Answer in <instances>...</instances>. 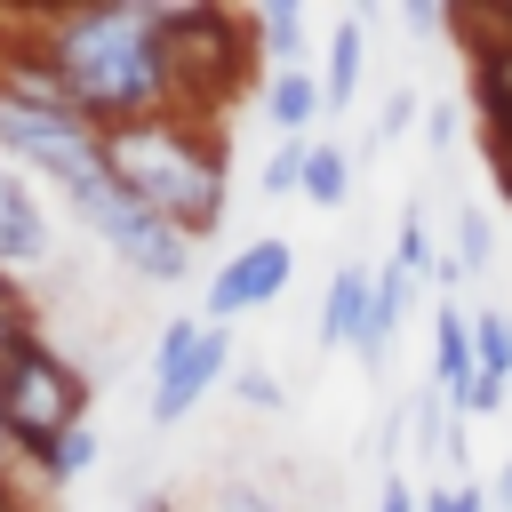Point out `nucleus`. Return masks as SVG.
I'll list each match as a JSON object with an SVG mask.
<instances>
[{"label": "nucleus", "instance_id": "nucleus-1", "mask_svg": "<svg viewBox=\"0 0 512 512\" xmlns=\"http://www.w3.org/2000/svg\"><path fill=\"white\" fill-rule=\"evenodd\" d=\"M24 40L88 128H128V120L176 112V80L160 64V0L48 8V16H24Z\"/></svg>", "mask_w": 512, "mask_h": 512}, {"label": "nucleus", "instance_id": "nucleus-2", "mask_svg": "<svg viewBox=\"0 0 512 512\" xmlns=\"http://www.w3.org/2000/svg\"><path fill=\"white\" fill-rule=\"evenodd\" d=\"M104 168L112 184L168 216L192 248L224 224L232 208V152L216 136V120H184V112H160V120H128V128H104Z\"/></svg>", "mask_w": 512, "mask_h": 512}, {"label": "nucleus", "instance_id": "nucleus-3", "mask_svg": "<svg viewBox=\"0 0 512 512\" xmlns=\"http://www.w3.org/2000/svg\"><path fill=\"white\" fill-rule=\"evenodd\" d=\"M160 64L176 80V112L184 120H216L248 80H256V24L232 8H160Z\"/></svg>", "mask_w": 512, "mask_h": 512}, {"label": "nucleus", "instance_id": "nucleus-4", "mask_svg": "<svg viewBox=\"0 0 512 512\" xmlns=\"http://www.w3.org/2000/svg\"><path fill=\"white\" fill-rule=\"evenodd\" d=\"M0 416H8V448H16V464H40L64 432L88 424V376L40 336V344H24V352L0 368Z\"/></svg>", "mask_w": 512, "mask_h": 512}, {"label": "nucleus", "instance_id": "nucleus-5", "mask_svg": "<svg viewBox=\"0 0 512 512\" xmlns=\"http://www.w3.org/2000/svg\"><path fill=\"white\" fill-rule=\"evenodd\" d=\"M88 232L136 272V280H152V288H176V280H192V240L168 224V216H152V208H136L128 192H112L96 216H88Z\"/></svg>", "mask_w": 512, "mask_h": 512}, {"label": "nucleus", "instance_id": "nucleus-6", "mask_svg": "<svg viewBox=\"0 0 512 512\" xmlns=\"http://www.w3.org/2000/svg\"><path fill=\"white\" fill-rule=\"evenodd\" d=\"M288 280H296V248H288L280 232H264V240H248L240 256L216 264V280H208V296H200V320H208V328H232L240 312L280 304Z\"/></svg>", "mask_w": 512, "mask_h": 512}, {"label": "nucleus", "instance_id": "nucleus-7", "mask_svg": "<svg viewBox=\"0 0 512 512\" xmlns=\"http://www.w3.org/2000/svg\"><path fill=\"white\" fill-rule=\"evenodd\" d=\"M56 264V224L32 192V176H16L0 160V280H32Z\"/></svg>", "mask_w": 512, "mask_h": 512}, {"label": "nucleus", "instance_id": "nucleus-8", "mask_svg": "<svg viewBox=\"0 0 512 512\" xmlns=\"http://www.w3.org/2000/svg\"><path fill=\"white\" fill-rule=\"evenodd\" d=\"M232 368H240V360H232V328H208V336H200L176 368H160V376H152L144 416H152V424H184V416H192V408H200V400H208Z\"/></svg>", "mask_w": 512, "mask_h": 512}, {"label": "nucleus", "instance_id": "nucleus-9", "mask_svg": "<svg viewBox=\"0 0 512 512\" xmlns=\"http://www.w3.org/2000/svg\"><path fill=\"white\" fill-rule=\"evenodd\" d=\"M472 376H480V360H472V312H464L456 296H440V304H432V392H440L448 408H464Z\"/></svg>", "mask_w": 512, "mask_h": 512}, {"label": "nucleus", "instance_id": "nucleus-10", "mask_svg": "<svg viewBox=\"0 0 512 512\" xmlns=\"http://www.w3.org/2000/svg\"><path fill=\"white\" fill-rule=\"evenodd\" d=\"M368 296H376V264H336L328 272V296H320V328H312V344L320 352H352V336H360V320H368Z\"/></svg>", "mask_w": 512, "mask_h": 512}, {"label": "nucleus", "instance_id": "nucleus-11", "mask_svg": "<svg viewBox=\"0 0 512 512\" xmlns=\"http://www.w3.org/2000/svg\"><path fill=\"white\" fill-rule=\"evenodd\" d=\"M360 80H368V32H360V16H336L328 24V64H320V112L336 120L360 96Z\"/></svg>", "mask_w": 512, "mask_h": 512}, {"label": "nucleus", "instance_id": "nucleus-12", "mask_svg": "<svg viewBox=\"0 0 512 512\" xmlns=\"http://www.w3.org/2000/svg\"><path fill=\"white\" fill-rule=\"evenodd\" d=\"M408 296H416V280L392 272V264H376V296H368V320H360V336H352V352H360L368 368H384V352H392V336H400V320H408Z\"/></svg>", "mask_w": 512, "mask_h": 512}, {"label": "nucleus", "instance_id": "nucleus-13", "mask_svg": "<svg viewBox=\"0 0 512 512\" xmlns=\"http://www.w3.org/2000/svg\"><path fill=\"white\" fill-rule=\"evenodd\" d=\"M264 120L280 128V136H312L328 112H320V72H264Z\"/></svg>", "mask_w": 512, "mask_h": 512}, {"label": "nucleus", "instance_id": "nucleus-14", "mask_svg": "<svg viewBox=\"0 0 512 512\" xmlns=\"http://www.w3.org/2000/svg\"><path fill=\"white\" fill-rule=\"evenodd\" d=\"M248 24H256V56H264L272 72H296V64H304V8H296V0H264Z\"/></svg>", "mask_w": 512, "mask_h": 512}, {"label": "nucleus", "instance_id": "nucleus-15", "mask_svg": "<svg viewBox=\"0 0 512 512\" xmlns=\"http://www.w3.org/2000/svg\"><path fill=\"white\" fill-rule=\"evenodd\" d=\"M296 200H312V208H344V200H352V152H344L336 136H312Z\"/></svg>", "mask_w": 512, "mask_h": 512}, {"label": "nucleus", "instance_id": "nucleus-16", "mask_svg": "<svg viewBox=\"0 0 512 512\" xmlns=\"http://www.w3.org/2000/svg\"><path fill=\"white\" fill-rule=\"evenodd\" d=\"M448 232H456V272H464V280L496 272V216H488V208H472V200H464V208L448 216Z\"/></svg>", "mask_w": 512, "mask_h": 512}, {"label": "nucleus", "instance_id": "nucleus-17", "mask_svg": "<svg viewBox=\"0 0 512 512\" xmlns=\"http://www.w3.org/2000/svg\"><path fill=\"white\" fill-rule=\"evenodd\" d=\"M384 264L408 272V280H432L440 272V248H432V216L424 208H400V232H392V256Z\"/></svg>", "mask_w": 512, "mask_h": 512}, {"label": "nucleus", "instance_id": "nucleus-18", "mask_svg": "<svg viewBox=\"0 0 512 512\" xmlns=\"http://www.w3.org/2000/svg\"><path fill=\"white\" fill-rule=\"evenodd\" d=\"M96 448H104V440H96V424H80V432H64V440L32 464V480H40V488H72V480L96 464Z\"/></svg>", "mask_w": 512, "mask_h": 512}, {"label": "nucleus", "instance_id": "nucleus-19", "mask_svg": "<svg viewBox=\"0 0 512 512\" xmlns=\"http://www.w3.org/2000/svg\"><path fill=\"white\" fill-rule=\"evenodd\" d=\"M472 360H480V376L512 384V312H496V304L472 312Z\"/></svg>", "mask_w": 512, "mask_h": 512}, {"label": "nucleus", "instance_id": "nucleus-20", "mask_svg": "<svg viewBox=\"0 0 512 512\" xmlns=\"http://www.w3.org/2000/svg\"><path fill=\"white\" fill-rule=\"evenodd\" d=\"M24 344H40V312H32L24 280H0V368H8Z\"/></svg>", "mask_w": 512, "mask_h": 512}, {"label": "nucleus", "instance_id": "nucleus-21", "mask_svg": "<svg viewBox=\"0 0 512 512\" xmlns=\"http://www.w3.org/2000/svg\"><path fill=\"white\" fill-rule=\"evenodd\" d=\"M304 152H312V136H280V144L264 152V168H256V192H264V200H288V192L304 184Z\"/></svg>", "mask_w": 512, "mask_h": 512}, {"label": "nucleus", "instance_id": "nucleus-22", "mask_svg": "<svg viewBox=\"0 0 512 512\" xmlns=\"http://www.w3.org/2000/svg\"><path fill=\"white\" fill-rule=\"evenodd\" d=\"M232 400L256 408V416H280V408H288V384H280L264 360H240V368H232Z\"/></svg>", "mask_w": 512, "mask_h": 512}, {"label": "nucleus", "instance_id": "nucleus-23", "mask_svg": "<svg viewBox=\"0 0 512 512\" xmlns=\"http://www.w3.org/2000/svg\"><path fill=\"white\" fill-rule=\"evenodd\" d=\"M416 112H424V104H416V88H392V96H384V112H376V128H368V152H384V144H400Z\"/></svg>", "mask_w": 512, "mask_h": 512}, {"label": "nucleus", "instance_id": "nucleus-24", "mask_svg": "<svg viewBox=\"0 0 512 512\" xmlns=\"http://www.w3.org/2000/svg\"><path fill=\"white\" fill-rule=\"evenodd\" d=\"M456 144H464V120H456V104H448V96H440V104H424V152H432V160H448Z\"/></svg>", "mask_w": 512, "mask_h": 512}, {"label": "nucleus", "instance_id": "nucleus-25", "mask_svg": "<svg viewBox=\"0 0 512 512\" xmlns=\"http://www.w3.org/2000/svg\"><path fill=\"white\" fill-rule=\"evenodd\" d=\"M208 512H288L272 488H256V480H224L216 496H208Z\"/></svg>", "mask_w": 512, "mask_h": 512}, {"label": "nucleus", "instance_id": "nucleus-26", "mask_svg": "<svg viewBox=\"0 0 512 512\" xmlns=\"http://www.w3.org/2000/svg\"><path fill=\"white\" fill-rule=\"evenodd\" d=\"M488 504H496V496H488L480 480H456V488L440 480V488H424V512H488Z\"/></svg>", "mask_w": 512, "mask_h": 512}, {"label": "nucleus", "instance_id": "nucleus-27", "mask_svg": "<svg viewBox=\"0 0 512 512\" xmlns=\"http://www.w3.org/2000/svg\"><path fill=\"white\" fill-rule=\"evenodd\" d=\"M400 24H408V32H416V40H440V32H448V24H456V16H448V8H440V0H400Z\"/></svg>", "mask_w": 512, "mask_h": 512}, {"label": "nucleus", "instance_id": "nucleus-28", "mask_svg": "<svg viewBox=\"0 0 512 512\" xmlns=\"http://www.w3.org/2000/svg\"><path fill=\"white\" fill-rule=\"evenodd\" d=\"M376 512H424V488H408V472H384V488H376Z\"/></svg>", "mask_w": 512, "mask_h": 512}, {"label": "nucleus", "instance_id": "nucleus-29", "mask_svg": "<svg viewBox=\"0 0 512 512\" xmlns=\"http://www.w3.org/2000/svg\"><path fill=\"white\" fill-rule=\"evenodd\" d=\"M24 504V488H16V464H0V512H16Z\"/></svg>", "mask_w": 512, "mask_h": 512}, {"label": "nucleus", "instance_id": "nucleus-30", "mask_svg": "<svg viewBox=\"0 0 512 512\" xmlns=\"http://www.w3.org/2000/svg\"><path fill=\"white\" fill-rule=\"evenodd\" d=\"M488 496H496V512H512V464L496 472V488H488Z\"/></svg>", "mask_w": 512, "mask_h": 512}, {"label": "nucleus", "instance_id": "nucleus-31", "mask_svg": "<svg viewBox=\"0 0 512 512\" xmlns=\"http://www.w3.org/2000/svg\"><path fill=\"white\" fill-rule=\"evenodd\" d=\"M0 464H16V448H8V416H0Z\"/></svg>", "mask_w": 512, "mask_h": 512}, {"label": "nucleus", "instance_id": "nucleus-32", "mask_svg": "<svg viewBox=\"0 0 512 512\" xmlns=\"http://www.w3.org/2000/svg\"><path fill=\"white\" fill-rule=\"evenodd\" d=\"M16 512H32V504H16Z\"/></svg>", "mask_w": 512, "mask_h": 512}]
</instances>
